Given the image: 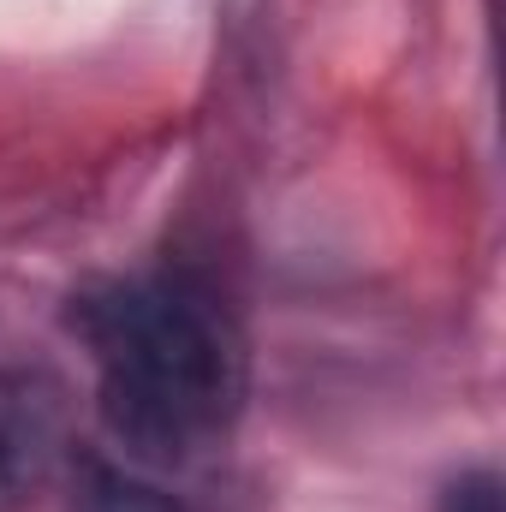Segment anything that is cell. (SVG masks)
<instances>
[{
    "label": "cell",
    "instance_id": "3957f363",
    "mask_svg": "<svg viewBox=\"0 0 506 512\" xmlns=\"http://www.w3.org/2000/svg\"><path fill=\"white\" fill-rule=\"evenodd\" d=\"M72 512H179L155 483H143L137 471L126 465H102V459H90L84 465V477H78V501Z\"/></svg>",
    "mask_w": 506,
    "mask_h": 512
},
{
    "label": "cell",
    "instance_id": "7a4b0ae2",
    "mask_svg": "<svg viewBox=\"0 0 506 512\" xmlns=\"http://www.w3.org/2000/svg\"><path fill=\"white\" fill-rule=\"evenodd\" d=\"M66 459V387L48 370H0V512H18Z\"/></svg>",
    "mask_w": 506,
    "mask_h": 512
},
{
    "label": "cell",
    "instance_id": "277c9868",
    "mask_svg": "<svg viewBox=\"0 0 506 512\" xmlns=\"http://www.w3.org/2000/svg\"><path fill=\"white\" fill-rule=\"evenodd\" d=\"M435 512H506V489L501 477L489 471V465H471V471H459L447 489H441V501Z\"/></svg>",
    "mask_w": 506,
    "mask_h": 512
},
{
    "label": "cell",
    "instance_id": "6da1fadb",
    "mask_svg": "<svg viewBox=\"0 0 506 512\" xmlns=\"http://www.w3.org/2000/svg\"><path fill=\"white\" fill-rule=\"evenodd\" d=\"M72 328L96 358L102 429L126 459L185 465L233 429L251 387V358L209 280H102L72 304Z\"/></svg>",
    "mask_w": 506,
    "mask_h": 512
}]
</instances>
